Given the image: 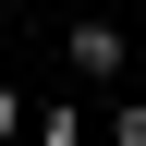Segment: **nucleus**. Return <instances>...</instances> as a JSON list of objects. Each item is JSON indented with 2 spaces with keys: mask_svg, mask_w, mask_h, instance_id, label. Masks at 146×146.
Masks as SVG:
<instances>
[{
  "mask_svg": "<svg viewBox=\"0 0 146 146\" xmlns=\"http://www.w3.org/2000/svg\"><path fill=\"white\" fill-rule=\"evenodd\" d=\"M25 122H36V110H25V98H12V85H0V134H25Z\"/></svg>",
  "mask_w": 146,
  "mask_h": 146,
  "instance_id": "obj_3",
  "label": "nucleus"
},
{
  "mask_svg": "<svg viewBox=\"0 0 146 146\" xmlns=\"http://www.w3.org/2000/svg\"><path fill=\"white\" fill-rule=\"evenodd\" d=\"M98 134H110V146H146V110H134V98H122V110H98Z\"/></svg>",
  "mask_w": 146,
  "mask_h": 146,
  "instance_id": "obj_2",
  "label": "nucleus"
},
{
  "mask_svg": "<svg viewBox=\"0 0 146 146\" xmlns=\"http://www.w3.org/2000/svg\"><path fill=\"white\" fill-rule=\"evenodd\" d=\"M122 61H134V36L110 25V12H85V25L61 36V73H73V85H122Z\"/></svg>",
  "mask_w": 146,
  "mask_h": 146,
  "instance_id": "obj_1",
  "label": "nucleus"
}]
</instances>
